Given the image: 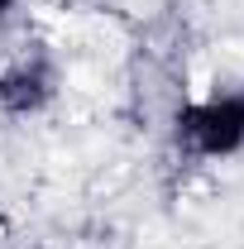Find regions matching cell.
I'll use <instances>...</instances> for the list:
<instances>
[{"label":"cell","mask_w":244,"mask_h":249,"mask_svg":"<svg viewBox=\"0 0 244 249\" xmlns=\"http://www.w3.org/2000/svg\"><path fill=\"white\" fill-rule=\"evenodd\" d=\"M15 5H19V0H0V24H5V19L15 15Z\"/></svg>","instance_id":"3"},{"label":"cell","mask_w":244,"mask_h":249,"mask_svg":"<svg viewBox=\"0 0 244 249\" xmlns=\"http://www.w3.org/2000/svg\"><path fill=\"white\" fill-rule=\"evenodd\" d=\"M58 91H62V67L43 43H29L0 62V115L34 120L58 101Z\"/></svg>","instance_id":"2"},{"label":"cell","mask_w":244,"mask_h":249,"mask_svg":"<svg viewBox=\"0 0 244 249\" xmlns=\"http://www.w3.org/2000/svg\"><path fill=\"white\" fill-rule=\"evenodd\" d=\"M173 149L192 163H225L244 154V82L187 96L168 124Z\"/></svg>","instance_id":"1"}]
</instances>
